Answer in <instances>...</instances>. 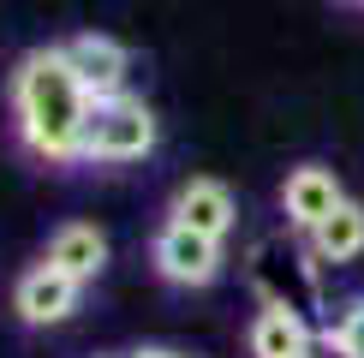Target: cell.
Segmentation results:
<instances>
[{"instance_id": "6da1fadb", "label": "cell", "mask_w": 364, "mask_h": 358, "mask_svg": "<svg viewBox=\"0 0 364 358\" xmlns=\"http://www.w3.org/2000/svg\"><path fill=\"white\" fill-rule=\"evenodd\" d=\"M90 90L78 84L66 48H30L12 72V119H18V138L36 161H84V131H90Z\"/></svg>"}, {"instance_id": "7a4b0ae2", "label": "cell", "mask_w": 364, "mask_h": 358, "mask_svg": "<svg viewBox=\"0 0 364 358\" xmlns=\"http://www.w3.org/2000/svg\"><path fill=\"white\" fill-rule=\"evenodd\" d=\"M156 143H161L156 108H149L144 96H108V102H96V114H90L84 161H108V168H119V161L156 156Z\"/></svg>"}, {"instance_id": "3957f363", "label": "cell", "mask_w": 364, "mask_h": 358, "mask_svg": "<svg viewBox=\"0 0 364 358\" xmlns=\"http://www.w3.org/2000/svg\"><path fill=\"white\" fill-rule=\"evenodd\" d=\"M149 263H156V275L168 281V287H209V281H221V239H203L191 227H179V221H161L156 239H149Z\"/></svg>"}, {"instance_id": "277c9868", "label": "cell", "mask_w": 364, "mask_h": 358, "mask_svg": "<svg viewBox=\"0 0 364 358\" xmlns=\"http://www.w3.org/2000/svg\"><path fill=\"white\" fill-rule=\"evenodd\" d=\"M341 203H346V191H341V173L335 168H323V161H299V168H287V179H281V215H287V227L316 233Z\"/></svg>"}, {"instance_id": "5b68a950", "label": "cell", "mask_w": 364, "mask_h": 358, "mask_svg": "<svg viewBox=\"0 0 364 358\" xmlns=\"http://www.w3.org/2000/svg\"><path fill=\"white\" fill-rule=\"evenodd\" d=\"M78 298H84V281H72L54 263H30L18 275V287H12V310L30 328H54V322H66L78 310Z\"/></svg>"}, {"instance_id": "8992f818", "label": "cell", "mask_w": 364, "mask_h": 358, "mask_svg": "<svg viewBox=\"0 0 364 358\" xmlns=\"http://www.w3.org/2000/svg\"><path fill=\"white\" fill-rule=\"evenodd\" d=\"M66 60H72V72H78V84L90 90V102L126 96L132 54L119 48L114 36H102V30H84V36H72V42H66Z\"/></svg>"}, {"instance_id": "52a82bcc", "label": "cell", "mask_w": 364, "mask_h": 358, "mask_svg": "<svg viewBox=\"0 0 364 358\" xmlns=\"http://www.w3.org/2000/svg\"><path fill=\"white\" fill-rule=\"evenodd\" d=\"M168 221H179V227H191V233H203V239H227V233H233V221H239V203H233V191H227L221 179L197 173V179H186V185L173 191Z\"/></svg>"}, {"instance_id": "ba28073f", "label": "cell", "mask_w": 364, "mask_h": 358, "mask_svg": "<svg viewBox=\"0 0 364 358\" xmlns=\"http://www.w3.org/2000/svg\"><path fill=\"white\" fill-rule=\"evenodd\" d=\"M42 263L66 268L72 281H96L102 268H108V239H102V227H90V221H66V227L48 233V251H42Z\"/></svg>"}, {"instance_id": "9c48e42d", "label": "cell", "mask_w": 364, "mask_h": 358, "mask_svg": "<svg viewBox=\"0 0 364 358\" xmlns=\"http://www.w3.org/2000/svg\"><path fill=\"white\" fill-rule=\"evenodd\" d=\"M311 322L299 317L293 305H263L251 317V335H245V347L251 358H305L311 352Z\"/></svg>"}, {"instance_id": "30bf717a", "label": "cell", "mask_w": 364, "mask_h": 358, "mask_svg": "<svg viewBox=\"0 0 364 358\" xmlns=\"http://www.w3.org/2000/svg\"><path fill=\"white\" fill-rule=\"evenodd\" d=\"M311 251H316L323 263H335V268H341V263H358V257H364V203L346 197L335 215L311 233Z\"/></svg>"}, {"instance_id": "8fae6325", "label": "cell", "mask_w": 364, "mask_h": 358, "mask_svg": "<svg viewBox=\"0 0 364 358\" xmlns=\"http://www.w3.org/2000/svg\"><path fill=\"white\" fill-rule=\"evenodd\" d=\"M328 335H335L353 358H364V298H346L335 310V322H328Z\"/></svg>"}, {"instance_id": "7c38bea8", "label": "cell", "mask_w": 364, "mask_h": 358, "mask_svg": "<svg viewBox=\"0 0 364 358\" xmlns=\"http://www.w3.org/2000/svg\"><path fill=\"white\" fill-rule=\"evenodd\" d=\"M305 358H353V352H346L341 340H335V335H328V328H323V335L311 340V352H305Z\"/></svg>"}, {"instance_id": "4fadbf2b", "label": "cell", "mask_w": 364, "mask_h": 358, "mask_svg": "<svg viewBox=\"0 0 364 358\" xmlns=\"http://www.w3.org/2000/svg\"><path fill=\"white\" fill-rule=\"evenodd\" d=\"M132 358H179V352H168V347H144V352H132Z\"/></svg>"}, {"instance_id": "5bb4252c", "label": "cell", "mask_w": 364, "mask_h": 358, "mask_svg": "<svg viewBox=\"0 0 364 358\" xmlns=\"http://www.w3.org/2000/svg\"><path fill=\"white\" fill-rule=\"evenodd\" d=\"M335 6H364V0H335Z\"/></svg>"}]
</instances>
